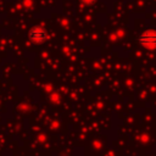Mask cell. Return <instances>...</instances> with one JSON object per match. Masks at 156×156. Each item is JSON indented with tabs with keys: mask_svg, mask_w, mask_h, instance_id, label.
<instances>
[{
	"mask_svg": "<svg viewBox=\"0 0 156 156\" xmlns=\"http://www.w3.org/2000/svg\"><path fill=\"white\" fill-rule=\"evenodd\" d=\"M139 41L143 46L147 49L156 48V32L155 30H146L139 37Z\"/></svg>",
	"mask_w": 156,
	"mask_h": 156,
	"instance_id": "cell-1",
	"label": "cell"
},
{
	"mask_svg": "<svg viewBox=\"0 0 156 156\" xmlns=\"http://www.w3.org/2000/svg\"><path fill=\"white\" fill-rule=\"evenodd\" d=\"M82 1H83L84 4H88V5H90V4H93L95 0H82Z\"/></svg>",
	"mask_w": 156,
	"mask_h": 156,
	"instance_id": "cell-2",
	"label": "cell"
}]
</instances>
